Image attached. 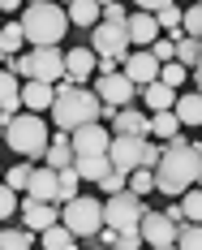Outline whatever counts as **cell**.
<instances>
[{"instance_id": "obj_1", "label": "cell", "mask_w": 202, "mask_h": 250, "mask_svg": "<svg viewBox=\"0 0 202 250\" xmlns=\"http://www.w3.org/2000/svg\"><path fill=\"white\" fill-rule=\"evenodd\" d=\"M103 117V104L95 91H86L82 82H69V78H60L56 82V95H52V125L60 129V134H73L82 125H95Z\"/></svg>"}, {"instance_id": "obj_2", "label": "cell", "mask_w": 202, "mask_h": 250, "mask_svg": "<svg viewBox=\"0 0 202 250\" xmlns=\"http://www.w3.org/2000/svg\"><path fill=\"white\" fill-rule=\"evenodd\" d=\"M198 168H202V155L185 138H172L168 147L159 151V164H155V190L159 194H185L194 181H198Z\"/></svg>"}, {"instance_id": "obj_3", "label": "cell", "mask_w": 202, "mask_h": 250, "mask_svg": "<svg viewBox=\"0 0 202 250\" xmlns=\"http://www.w3.org/2000/svg\"><path fill=\"white\" fill-rule=\"evenodd\" d=\"M69 143H73V168H77L82 181H99V177L112 168V160H108V143H112V138H108V129H103L99 121L73 129Z\"/></svg>"}, {"instance_id": "obj_4", "label": "cell", "mask_w": 202, "mask_h": 250, "mask_svg": "<svg viewBox=\"0 0 202 250\" xmlns=\"http://www.w3.org/2000/svg\"><path fill=\"white\" fill-rule=\"evenodd\" d=\"M18 22H22V35L30 48H56L65 39V30H69V13L60 4L43 0V4H26V13Z\"/></svg>"}, {"instance_id": "obj_5", "label": "cell", "mask_w": 202, "mask_h": 250, "mask_svg": "<svg viewBox=\"0 0 202 250\" xmlns=\"http://www.w3.org/2000/svg\"><path fill=\"white\" fill-rule=\"evenodd\" d=\"M4 143L26 155V160H39L43 151H48V121H39V112H13L9 125H4Z\"/></svg>"}, {"instance_id": "obj_6", "label": "cell", "mask_w": 202, "mask_h": 250, "mask_svg": "<svg viewBox=\"0 0 202 250\" xmlns=\"http://www.w3.org/2000/svg\"><path fill=\"white\" fill-rule=\"evenodd\" d=\"M9 74H22V78H35V82H60L65 78V52L56 48H30V52H18L9 56Z\"/></svg>"}, {"instance_id": "obj_7", "label": "cell", "mask_w": 202, "mask_h": 250, "mask_svg": "<svg viewBox=\"0 0 202 250\" xmlns=\"http://www.w3.org/2000/svg\"><path fill=\"white\" fill-rule=\"evenodd\" d=\"M60 225L69 229L73 237H95L103 229V203L91 199V194H73L65 203V211H60Z\"/></svg>"}, {"instance_id": "obj_8", "label": "cell", "mask_w": 202, "mask_h": 250, "mask_svg": "<svg viewBox=\"0 0 202 250\" xmlns=\"http://www.w3.org/2000/svg\"><path fill=\"white\" fill-rule=\"evenodd\" d=\"M142 216H147V203L138 199L133 190H121V194H112L103 203V225L116 229V233H138Z\"/></svg>"}, {"instance_id": "obj_9", "label": "cell", "mask_w": 202, "mask_h": 250, "mask_svg": "<svg viewBox=\"0 0 202 250\" xmlns=\"http://www.w3.org/2000/svg\"><path fill=\"white\" fill-rule=\"evenodd\" d=\"M147 143H151V138H129V134H116V138L108 143V160H112V168H121V173L147 168Z\"/></svg>"}, {"instance_id": "obj_10", "label": "cell", "mask_w": 202, "mask_h": 250, "mask_svg": "<svg viewBox=\"0 0 202 250\" xmlns=\"http://www.w3.org/2000/svg\"><path fill=\"white\" fill-rule=\"evenodd\" d=\"M91 52H95V56H112V61H125V56H129V30H125V22H103V26H95V35H91Z\"/></svg>"}, {"instance_id": "obj_11", "label": "cell", "mask_w": 202, "mask_h": 250, "mask_svg": "<svg viewBox=\"0 0 202 250\" xmlns=\"http://www.w3.org/2000/svg\"><path fill=\"white\" fill-rule=\"evenodd\" d=\"M95 95H99V104H108V108H129V104L138 100V86H133L125 74H99Z\"/></svg>"}, {"instance_id": "obj_12", "label": "cell", "mask_w": 202, "mask_h": 250, "mask_svg": "<svg viewBox=\"0 0 202 250\" xmlns=\"http://www.w3.org/2000/svg\"><path fill=\"white\" fill-rule=\"evenodd\" d=\"M177 233H181V229L172 225L164 211H147L142 225H138V237H142L147 246H177Z\"/></svg>"}, {"instance_id": "obj_13", "label": "cell", "mask_w": 202, "mask_h": 250, "mask_svg": "<svg viewBox=\"0 0 202 250\" xmlns=\"http://www.w3.org/2000/svg\"><path fill=\"white\" fill-rule=\"evenodd\" d=\"M121 65H125L121 74H125L133 86H147V82H155V78H159V61H155L151 52H142V48L133 52V56H125Z\"/></svg>"}, {"instance_id": "obj_14", "label": "cell", "mask_w": 202, "mask_h": 250, "mask_svg": "<svg viewBox=\"0 0 202 250\" xmlns=\"http://www.w3.org/2000/svg\"><path fill=\"white\" fill-rule=\"evenodd\" d=\"M125 30H129V43H138V48H151L155 39H159V22H155V13H129L125 18Z\"/></svg>"}, {"instance_id": "obj_15", "label": "cell", "mask_w": 202, "mask_h": 250, "mask_svg": "<svg viewBox=\"0 0 202 250\" xmlns=\"http://www.w3.org/2000/svg\"><path fill=\"white\" fill-rule=\"evenodd\" d=\"M112 125H116V134H129V138H151V117L138 112L133 104H129V108H116Z\"/></svg>"}, {"instance_id": "obj_16", "label": "cell", "mask_w": 202, "mask_h": 250, "mask_svg": "<svg viewBox=\"0 0 202 250\" xmlns=\"http://www.w3.org/2000/svg\"><path fill=\"white\" fill-rule=\"evenodd\" d=\"M95 61H99V56L91 48H69L65 52V78H69V82H86V78L95 74Z\"/></svg>"}, {"instance_id": "obj_17", "label": "cell", "mask_w": 202, "mask_h": 250, "mask_svg": "<svg viewBox=\"0 0 202 250\" xmlns=\"http://www.w3.org/2000/svg\"><path fill=\"white\" fill-rule=\"evenodd\" d=\"M30 199L35 203H60V186H56V168H35L30 173Z\"/></svg>"}, {"instance_id": "obj_18", "label": "cell", "mask_w": 202, "mask_h": 250, "mask_svg": "<svg viewBox=\"0 0 202 250\" xmlns=\"http://www.w3.org/2000/svg\"><path fill=\"white\" fill-rule=\"evenodd\" d=\"M22 220H26V229H52L56 220H60V211H56V203H35V199H26L22 203Z\"/></svg>"}, {"instance_id": "obj_19", "label": "cell", "mask_w": 202, "mask_h": 250, "mask_svg": "<svg viewBox=\"0 0 202 250\" xmlns=\"http://www.w3.org/2000/svg\"><path fill=\"white\" fill-rule=\"evenodd\" d=\"M52 95H56V86H52V82H35V78H26V86H22V108H26V112H43V108H52Z\"/></svg>"}, {"instance_id": "obj_20", "label": "cell", "mask_w": 202, "mask_h": 250, "mask_svg": "<svg viewBox=\"0 0 202 250\" xmlns=\"http://www.w3.org/2000/svg\"><path fill=\"white\" fill-rule=\"evenodd\" d=\"M43 160H48V168H56V173L69 168V164H73V143H69V134H56L48 143V151H43Z\"/></svg>"}, {"instance_id": "obj_21", "label": "cell", "mask_w": 202, "mask_h": 250, "mask_svg": "<svg viewBox=\"0 0 202 250\" xmlns=\"http://www.w3.org/2000/svg\"><path fill=\"white\" fill-rule=\"evenodd\" d=\"M18 108H22V86H18V78L9 74V69H0V112L13 117Z\"/></svg>"}, {"instance_id": "obj_22", "label": "cell", "mask_w": 202, "mask_h": 250, "mask_svg": "<svg viewBox=\"0 0 202 250\" xmlns=\"http://www.w3.org/2000/svg\"><path fill=\"white\" fill-rule=\"evenodd\" d=\"M142 100H147V108H151V112H168V108L177 104V95H172V86H164V82L155 78V82H147V86H142Z\"/></svg>"}, {"instance_id": "obj_23", "label": "cell", "mask_w": 202, "mask_h": 250, "mask_svg": "<svg viewBox=\"0 0 202 250\" xmlns=\"http://www.w3.org/2000/svg\"><path fill=\"white\" fill-rule=\"evenodd\" d=\"M172 112H177L181 125H202V91H189V95H181L172 104Z\"/></svg>"}, {"instance_id": "obj_24", "label": "cell", "mask_w": 202, "mask_h": 250, "mask_svg": "<svg viewBox=\"0 0 202 250\" xmlns=\"http://www.w3.org/2000/svg\"><path fill=\"white\" fill-rule=\"evenodd\" d=\"M22 43H26L22 22H4V26H0V56H18Z\"/></svg>"}, {"instance_id": "obj_25", "label": "cell", "mask_w": 202, "mask_h": 250, "mask_svg": "<svg viewBox=\"0 0 202 250\" xmlns=\"http://www.w3.org/2000/svg\"><path fill=\"white\" fill-rule=\"evenodd\" d=\"M65 13H69V22H73V26H95L103 9L95 4V0H73V4H69Z\"/></svg>"}, {"instance_id": "obj_26", "label": "cell", "mask_w": 202, "mask_h": 250, "mask_svg": "<svg viewBox=\"0 0 202 250\" xmlns=\"http://www.w3.org/2000/svg\"><path fill=\"white\" fill-rule=\"evenodd\" d=\"M155 22H159V30H168V35H172V43L185 39V26H181V9H177V4H164V9L155 13Z\"/></svg>"}, {"instance_id": "obj_27", "label": "cell", "mask_w": 202, "mask_h": 250, "mask_svg": "<svg viewBox=\"0 0 202 250\" xmlns=\"http://www.w3.org/2000/svg\"><path fill=\"white\" fill-rule=\"evenodd\" d=\"M177 129H181V121H177V112H172V108L151 117V134H155V138H164V143H172V138H177Z\"/></svg>"}, {"instance_id": "obj_28", "label": "cell", "mask_w": 202, "mask_h": 250, "mask_svg": "<svg viewBox=\"0 0 202 250\" xmlns=\"http://www.w3.org/2000/svg\"><path fill=\"white\" fill-rule=\"evenodd\" d=\"M73 242H77V237L60 225V220H56L52 229H43V250H73Z\"/></svg>"}, {"instance_id": "obj_29", "label": "cell", "mask_w": 202, "mask_h": 250, "mask_svg": "<svg viewBox=\"0 0 202 250\" xmlns=\"http://www.w3.org/2000/svg\"><path fill=\"white\" fill-rule=\"evenodd\" d=\"M198 39H189V35H185V39H177V56H172V61H177V65H185V69H194V65H198Z\"/></svg>"}, {"instance_id": "obj_30", "label": "cell", "mask_w": 202, "mask_h": 250, "mask_svg": "<svg viewBox=\"0 0 202 250\" xmlns=\"http://www.w3.org/2000/svg\"><path fill=\"white\" fill-rule=\"evenodd\" d=\"M129 190H133L138 199H142V194H155V173L151 168H133V173H129Z\"/></svg>"}, {"instance_id": "obj_31", "label": "cell", "mask_w": 202, "mask_h": 250, "mask_svg": "<svg viewBox=\"0 0 202 250\" xmlns=\"http://www.w3.org/2000/svg\"><path fill=\"white\" fill-rule=\"evenodd\" d=\"M0 250H30V233L26 229H0Z\"/></svg>"}, {"instance_id": "obj_32", "label": "cell", "mask_w": 202, "mask_h": 250, "mask_svg": "<svg viewBox=\"0 0 202 250\" xmlns=\"http://www.w3.org/2000/svg\"><path fill=\"white\" fill-rule=\"evenodd\" d=\"M77 181H82V177H77V168H73V164L56 173V186H60V203H69V199L77 194Z\"/></svg>"}, {"instance_id": "obj_33", "label": "cell", "mask_w": 202, "mask_h": 250, "mask_svg": "<svg viewBox=\"0 0 202 250\" xmlns=\"http://www.w3.org/2000/svg\"><path fill=\"white\" fill-rule=\"evenodd\" d=\"M181 211H185V220H194V225H202V186L194 190H185V203H181Z\"/></svg>"}, {"instance_id": "obj_34", "label": "cell", "mask_w": 202, "mask_h": 250, "mask_svg": "<svg viewBox=\"0 0 202 250\" xmlns=\"http://www.w3.org/2000/svg\"><path fill=\"white\" fill-rule=\"evenodd\" d=\"M177 250H202V225L189 220V225L181 229V233H177Z\"/></svg>"}, {"instance_id": "obj_35", "label": "cell", "mask_w": 202, "mask_h": 250, "mask_svg": "<svg viewBox=\"0 0 202 250\" xmlns=\"http://www.w3.org/2000/svg\"><path fill=\"white\" fill-rule=\"evenodd\" d=\"M159 82L177 91L181 82H185V65H177V61H168V65H159Z\"/></svg>"}, {"instance_id": "obj_36", "label": "cell", "mask_w": 202, "mask_h": 250, "mask_svg": "<svg viewBox=\"0 0 202 250\" xmlns=\"http://www.w3.org/2000/svg\"><path fill=\"white\" fill-rule=\"evenodd\" d=\"M30 173H35L30 164H18V168H9V177H4V186H9V190L18 194V190H26V186H30Z\"/></svg>"}, {"instance_id": "obj_37", "label": "cell", "mask_w": 202, "mask_h": 250, "mask_svg": "<svg viewBox=\"0 0 202 250\" xmlns=\"http://www.w3.org/2000/svg\"><path fill=\"white\" fill-rule=\"evenodd\" d=\"M181 26H185L189 39H202V4H194L189 13H181Z\"/></svg>"}, {"instance_id": "obj_38", "label": "cell", "mask_w": 202, "mask_h": 250, "mask_svg": "<svg viewBox=\"0 0 202 250\" xmlns=\"http://www.w3.org/2000/svg\"><path fill=\"white\" fill-rule=\"evenodd\" d=\"M99 186L108 194H121V190H125V173H121V168H108V173L99 177Z\"/></svg>"}, {"instance_id": "obj_39", "label": "cell", "mask_w": 202, "mask_h": 250, "mask_svg": "<svg viewBox=\"0 0 202 250\" xmlns=\"http://www.w3.org/2000/svg\"><path fill=\"white\" fill-rule=\"evenodd\" d=\"M151 56L159 61V65H168V61L177 56V43H172V39H155V43H151Z\"/></svg>"}, {"instance_id": "obj_40", "label": "cell", "mask_w": 202, "mask_h": 250, "mask_svg": "<svg viewBox=\"0 0 202 250\" xmlns=\"http://www.w3.org/2000/svg\"><path fill=\"white\" fill-rule=\"evenodd\" d=\"M13 211H18V194H13V190L0 181V220H9Z\"/></svg>"}, {"instance_id": "obj_41", "label": "cell", "mask_w": 202, "mask_h": 250, "mask_svg": "<svg viewBox=\"0 0 202 250\" xmlns=\"http://www.w3.org/2000/svg\"><path fill=\"white\" fill-rule=\"evenodd\" d=\"M125 18H129V13L116 4V0H112V4H103V22H125Z\"/></svg>"}, {"instance_id": "obj_42", "label": "cell", "mask_w": 202, "mask_h": 250, "mask_svg": "<svg viewBox=\"0 0 202 250\" xmlns=\"http://www.w3.org/2000/svg\"><path fill=\"white\" fill-rule=\"evenodd\" d=\"M133 4H138L142 13H159L164 4H177V0H133Z\"/></svg>"}, {"instance_id": "obj_43", "label": "cell", "mask_w": 202, "mask_h": 250, "mask_svg": "<svg viewBox=\"0 0 202 250\" xmlns=\"http://www.w3.org/2000/svg\"><path fill=\"white\" fill-rule=\"evenodd\" d=\"M164 216H168V220H172V225H185V211H181V203H172V207H168V211H164Z\"/></svg>"}, {"instance_id": "obj_44", "label": "cell", "mask_w": 202, "mask_h": 250, "mask_svg": "<svg viewBox=\"0 0 202 250\" xmlns=\"http://www.w3.org/2000/svg\"><path fill=\"white\" fill-rule=\"evenodd\" d=\"M22 0H0V13H9V9H18Z\"/></svg>"}, {"instance_id": "obj_45", "label": "cell", "mask_w": 202, "mask_h": 250, "mask_svg": "<svg viewBox=\"0 0 202 250\" xmlns=\"http://www.w3.org/2000/svg\"><path fill=\"white\" fill-rule=\"evenodd\" d=\"M194 78H198V91H202V56H198V65H194Z\"/></svg>"}, {"instance_id": "obj_46", "label": "cell", "mask_w": 202, "mask_h": 250, "mask_svg": "<svg viewBox=\"0 0 202 250\" xmlns=\"http://www.w3.org/2000/svg\"><path fill=\"white\" fill-rule=\"evenodd\" d=\"M4 125H9V117H4V112H0V134H4Z\"/></svg>"}, {"instance_id": "obj_47", "label": "cell", "mask_w": 202, "mask_h": 250, "mask_svg": "<svg viewBox=\"0 0 202 250\" xmlns=\"http://www.w3.org/2000/svg\"><path fill=\"white\" fill-rule=\"evenodd\" d=\"M56 4H60V9H69V4H73V0H56Z\"/></svg>"}, {"instance_id": "obj_48", "label": "cell", "mask_w": 202, "mask_h": 250, "mask_svg": "<svg viewBox=\"0 0 202 250\" xmlns=\"http://www.w3.org/2000/svg\"><path fill=\"white\" fill-rule=\"evenodd\" d=\"M151 250H177V246H151Z\"/></svg>"}, {"instance_id": "obj_49", "label": "cell", "mask_w": 202, "mask_h": 250, "mask_svg": "<svg viewBox=\"0 0 202 250\" xmlns=\"http://www.w3.org/2000/svg\"><path fill=\"white\" fill-rule=\"evenodd\" d=\"M22 4H43V0H22Z\"/></svg>"}, {"instance_id": "obj_50", "label": "cell", "mask_w": 202, "mask_h": 250, "mask_svg": "<svg viewBox=\"0 0 202 250\" xmlns=\"http://www.w3.org/2000/svg\"><path fill=\"white\" fill-rule=\"evenodd\" d=\"M95 4H99V9H103V4H112V0H95Z\"/></svg>"}, {"instance_id": "obj_51", "label": "cell", "mask_w": 202, "mask_h": 250, "mask_svg": "<svg viewBox=\"0 0 202 250\" xmlns=\"http://www.w3.org/2000/svg\"><path fill=\"white\" fill-rule=\"evenodd\" d=\"M198 186H202V168H198Z\"/></svg>"}, {"instance_id": "obj_52", "label": "cell", "mask_w": 202, "mask_h": 250, "mask_svg": "<svg viewBox=\"0 0 202 250\" xmlns=\"http://www.w3.org/2000/svg\"><path fill=\"white\" fill-rule=\"evenodd\" d=\"M194 4H202V0H194Z\"/></svg>"}, {"instance_id": "obj_53", "label": "cell", "mask_w": 202, "mask_h": 250, "mask_svg": "<svg viewBox=\"0 0 202 250\" xmlns=\"http://www.w3.org/2000/svg\"><path fill=\"white\" fill-rule=\"evenodd\" d=\"M73 250H77V246H73Z\"/></svg>"}]
</instances>
